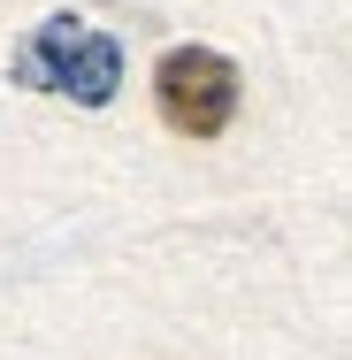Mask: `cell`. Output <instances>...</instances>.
Returning <instances> with one entry per match:
<instances>
[{
  "instance_id": "3",
  "label": "cell",
  "mask_w": 352,
  "mask_h": 360,
  "mask_svg": "<svg viewBox=\"0 0 352 360\" xmlns=\"http://www.w3.org/2000/svg\"><path fill=\"white\" fill-rule=\"evenodd\" d=\"M70 39H77V15H46V23L15 46V84H23V92H62Z\"/></svg>"
},
{
  "instance_id": "1",
  "label": "cell",
  "mask_w": 352,
  "mask_h": 360,
  "mask_svg": "<svg viewBox=\"0 0 352 360\" xmlns=\"http://www.w3.org/2000/svg\"><path fill=\"white\" fill-rule=\"evenodd\" d=\"M237 100H245V77H237L230 54H214V46H176V54H161V70H153V108H161V123L184 131V139H222L230 115H237Z\"/></svg>"
},
{
  "instance_id": "2",
  "label": "cell",
  "mask_w": 352,
  "mask_h": 360,
  "mask_svg": "<svg viewBox=\"0 0 352 360\" xmlns=\"http://www.w3.org/2000/svg\"><path fill=\"white\" fill-rule=\"evenodd\" d=\"M115 84H123V46H115L107 31H84V23H77L70 62H62V92L84 100V108H107V100H115Z\"/></svg>"
}]
</instances>
